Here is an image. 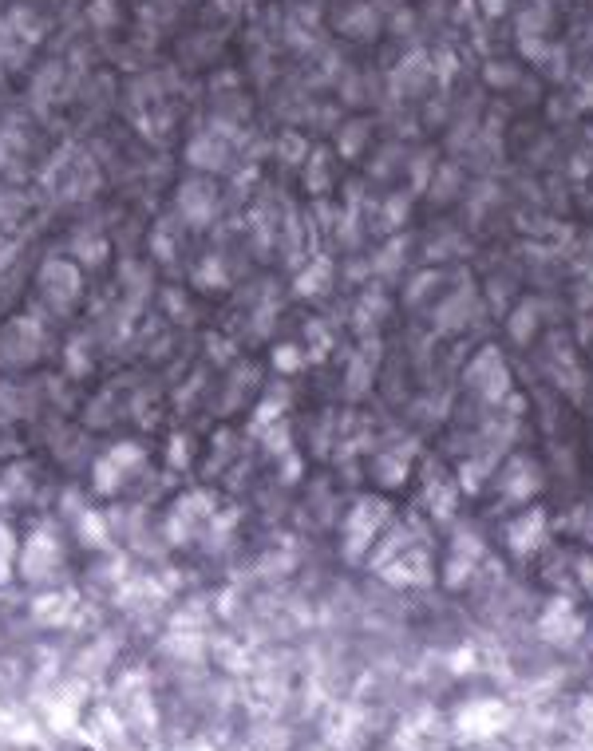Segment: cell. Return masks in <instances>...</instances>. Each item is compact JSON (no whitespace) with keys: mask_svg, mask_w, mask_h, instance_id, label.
<instances>
[{"mask_svg":"<svg viewBox=\"0 0 593 751\" xmlns=\"http://www.w3.org/2000/svg\"><path fill=\"white\" fill-rule=\"evenodd\" d=\"M482 4H486V12H502V4H506V0H482Z\"/></svg>","mask_w":593,"mask_h":751,"instance_id":"obj_1","label":"cell"}]
</instances>
